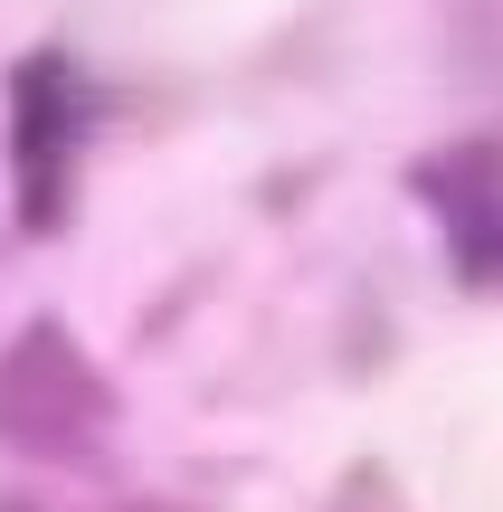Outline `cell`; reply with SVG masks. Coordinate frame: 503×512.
Returning <instances> with one entry per match:
<instances>
[{
  "label": "cell",
  "instance_id": "6da1fadb",
  "mask_svg": "<svg viewBox=\"0 0 503 512\" xmlns=\"http://www.w3.org/2000/svg\"><path fill=\"white\" fill-rule=\"evenodd\" d=\"M95 418H105V380L76 361V342L57 323H38L29 342L0 361V437L29 446V456H67Z\"/></svg>",
  "mask_w": 503,
  "mask_h": 512
},
{
  "label": "cell",
  "instance_id": "3957f363",
  "mask_svg": "<svg viewBox=\"0 0 503 512\" xmlns=\"http://www.w3.org/2000/svg\"><path fill=\"white\" fill-rule=\"evenodd\" d=\"M428 200L456 219V256L466 275H503V152H447L418 171Z\"/></svg>",
  "mask_w": 503,
  "mask_h": 512
},
{
  "label": "cell",
  "instance_id": "7a4b0ae2",
  "mask_svg": "<svg viewBox=\"0 0 503 512\" xmlns=\"http://www.w3.org/2000/svg\"><path fill=\"white\" fill-rule=\"evenodd\" d=\"M86 133V86H76L67 57H29L10 76V152H19V219L29 228H57L67 209V152Z\"/></svg>",
  "mask_w": 503,
  "mask_h": 512
}]
</instances>
